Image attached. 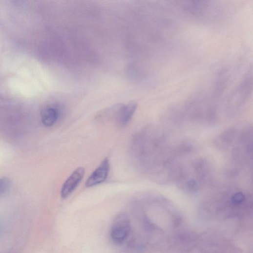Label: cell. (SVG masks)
Instances as JSON below:
<instances>
[{
  "label": "cell",
  "mask_w": 253,
  "mask_h": 253,
  "mask_svg": "<svg viewBox=\"0 0 253 253\" xmlns=\"http://www.w3.org/2000/svg\"><path fill=\"white\" fill-rule=\"evenodd\" d=\"M131 231L130 219L127 214L121 213L114 218L110 232L112 240L117 244L123 242L128 237Z\"/></svg>",
  "instance_id": "1"
},
{
  "label": "cell",
  "mask_w": 253,
  "mask_h": 253,
  "mask_svg": "<svg viewBox=\"0 0 253 253\" xmlns=\"http://www.w3.org/2000/svg\"><path fill=\"white\" fill-rule=\"evenodd\" d=\"M137 108V104L134 102L126 105H121L116 119L117 124L121 126L128 124L133 117Z\"/></svg>",
  "instance_id": "4"
},
{
  "label": "cell",
  "mask_w": 253,
  "mask_h": 253,
  "mask_svg": "<svg viewBox=\"0 0 253 253\" xmlns=\"http://www.w3.org/2000/svg\"><path fill=\"white\" fill-rule=\"evenodd\" d=\"M85 171L83 167H79L70 175L63 184L61 191L62 198H67L81 182Z\"/></svg>",
  "instance_id": "2"
},
{
  "label": "cell",
  "mask_w": 253,
  "mask_h": 253,
  "mask_svg": "<svg viewBox=\"0 0 253 253\" xmlns=\"http://www.w3.org/2000/svg\"><path fill=\"white\" fill-rule=\"evenodd\" d=\"M109 169V161L105 158L88 178L85 184L86 187H93L105 181L108 176Z\"/></svg>",
  "instance_id": "3"
},
{
  "label": "cell",
  "mask_w": 253,
  "mask_h": 253,
  "mask_svg": "<svg viewBox=\"0 0 253 253\" xmlns=\"http://www.w3.org/2000/svg\"><path fill=\"white\" fill-rule=\"evenodd\" d=\"M11 181L7 177L0 179V196L5 194L9 189Z\"/></svg>",
  "instance_id": "6"
},
{
  "label": "cell",
  "mask_w": 253,
  "mask_h": 253,
  "mask_svg": "<svg viewBox=\"0 0 253 253\" xmlns=\"http://www.w3.org/2000/svg\"><path fill=\"white\" fill-rule=\"evenodd\" d=\"M59 115L58 110L56 108L48 107L42 112V121L45 126H51L57 121Z\"/></svg>",
  "instance_id": "5"
}]
</instances>
